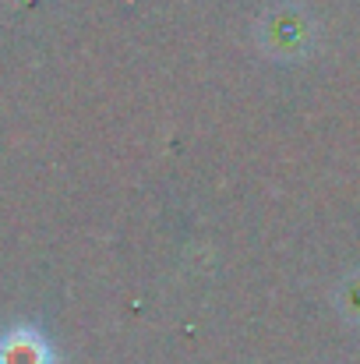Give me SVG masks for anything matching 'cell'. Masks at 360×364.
Wrapping results in <instances>:
<instances>
[{"mask_svg":"<svg viewBox=\"0 0 360 364\" xmlns=\"http://www.w3.org/2000/svg\"><path fill=\"white\" fill-rule=\"evenodd\" d=\"M0 364H50V347L36 329H11L0 340Z\"/></svg>","mask_w":360,"mask_h":364,"instance_id":"cell-1","label":"cell"}]
</instances>
